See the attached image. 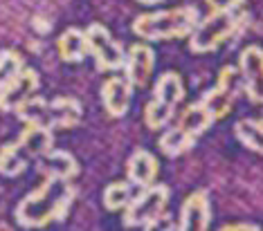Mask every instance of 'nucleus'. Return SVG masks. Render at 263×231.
Returning <instances> with one entry per match:
<instances>
[{"label": "nucleus", "instance_id": "f3484780", "mask_svg": "<svg viewBox=\"0 0 263 231\" xmlns=\"http://www.w3.org/2000/svg\"><path fill=\"white\" fill-rule=\"evenodd\" d=\"M39 169L45 171V175H57L63 177V180H70V177L77 175V162L70 153H50L47 151L45 155H41Z\"/></svg>", "mask_w": 263, "mask_h": 231}, {"label": "nucleus", "instance_id": "412c9836", "mask_svg": "<svg viewBox=\"0 0 263 231\" xmlns=\"http://www.w3.org/2000/svg\"><path fill=\"white\" fill-rule=\"evenodd\" d=\"M21 70H23V58L18 52L14 50L0 52V90L7 83H11L21 74Z\"/></svg>", "mask_w": 263, "mask_h": 231}, {"label": "nucleus", "instance_id": "f03ea898", "mask_svg": "<svg viewBox=\"0 0 263 231\" xmlns=\"http://www.w3.org/2000/svg\"><path fill=\"white\" fill-rule=\"evenodd\" d=\"M196 23H198V9L196 7H176L137 16L133 20V32L146 40L180 38L189 36Z\"/></svg>", "mask_w": 263, "mask_h": 231}, {"label": "nucleus", "instance_id": "f257e3e1", "mask_svg": "<svg viewBox=\"0 0 263 231\" xmlns=\"http://www.w3.org/2000/svg\"><path fill=\"white\" fill-rule=\"evenodd\" d=\"M74 200V188L68 184V180L57 175H45L43 186H39L32 195L16 209V220L23 227H43L52 220H61L68 213L70 204Z\"/></svg>", "mask_w": 263, "mask_h": 231}, {"label": "nucleus", "instance_id": "2eb2a0df", "mask_svg": "<svg viewBox=\"0 0 263 231\" xmlns=\"http://www.w3.org/2000/svg\"><path fill=\"white\" fill-rule=\"evenodd\" d=\"M59 54H61L63 61L68 63H79L83 61L90 52H88V38H86V32L77 27H70L65 29L59 38Z\"/></svg>", "mask_w": 263, "mask_h": 231}, {"label": "nucleus", "instance_id": "6e6552de", "mask_svg": "<svg viewBox=\"0 0 263 231\" xmlns=\"http://www.w3.org/2000/svg\"><path fill=\"white\" fill-rule=\"evenodd\" d=\"M88 52L95 56L99 70H119L124 68V50L108 34L104 25H90L86 32Z\"/></svg>", "mask_w": 263, "mask_h": 231}, {"label": "nucleus", "instance_id": "4be33fe9", "mask_svg": "<svg viewBox=\"0 0 263 231\" xmlns=\"http://www.w3.org/2000/svg\"><path fill=\"white\" fill-rule=\"evenodd\" d=\"M130 200V186L126 182H115L104 191V204L108 211H117L124 209Z\"/></svg>", "mask_w": 263, "mask_h": 231}, {"label": "nucleus", "instance_id": "6ab92c4d", "mask_svg": "<svg viewBox=\"0 0 263 231\" xmlns=\"http://www.w3.org/2000/svg\"><path fill=\"white\" fill-rule=\"evenodd\" d=\"M194 139H196L194 135H189L187 130H182L180 126H176V128H171L169 133L162 135V139H160V148H162L164 155L178 157L180 153L189 151V148L194 146Z\"/></svg>", "mask_w": 263, "mask_h": 231}, {"label": "nucleus", "instance_id": "dca6fc26", "mask_svg": "<svg viewBox=\"0 0 263 231\" xmlns=\"http://www.w3.org/2000/svg\"><path fill=\"white\" fill-rule=\"evenodd\" d=\"M155 175H158V159L146 151H137L128 162V180L137 186L153 184Z\"/></svg>", "mask_w": 263, "mask_h": 231}, {"label": "nucleus", "instance_id": "b1692460", "mask_svg": "<svg viewBox=\"0 0 263 231\" xmlns=\"http://www.w3.org/2000/svg\"><path fill=\"white\" fill-rule=\"evenodd\" d=\"M225 231H232V229H248V231H256L259 227L256 224H227V227H223Z\"/></svg>", "mask_w": 263, "mask_h": 231}, {"label": "nucleus", "instance_id": "4468645a", "mask_svg": "<svg viewBox=\"0 0 263 231\" xmlns=\"http://www.w3.org/2000/svg\"><path fill=\"white\" fill-rule=\"evenodd\" d=\"M130 92H133V88H130L126 79H122V76L108 79L104 83V88H101V99H104L106 110H108L112 117L126 115V110L130 106Z\"/></svg>", "mask_w": 263, "mask_h": 231}, {"label": "nucleus", "instance_id": "9d476101", "mask_svg": "<svg viewBox=\"0 0 263 231\" xmlns=\"http://www.w3.org/2000/svg\"><path fill=\"white\" fill-rule=\"evenodd\" d=\"M241 65V79H243V88L248 92L250 101L259 103L261 101V72H263V52L261 47L250 45L241 52L238 58Z\"/></svg>", "mask_w": 263, "mask_h": 231}, {"label": "nucleus", "instance_id": "0eeeda50", "mask_svg": "<svg viewBox=\"0 0 263 231\" xmlns=\"http://www.w3.org/2000/svg\"><path fill=\"white\" fill-rule=\"evenodd\" d=\"M166 204H169V188L164 184H148L135 200H128L124 224L126 227H151L164 216Z\"/></svg>", "mask_w": 263, "mask_h": 231}, {"label": "nucleus", "instance_id": "1a4fd4ad", "mask_svg": "<svg viewBox=\"0 0 263 231\" xmlns=\"http://www.w3.org/2000/svg\"><path fill=\"white\" fill-rule=\"evenodd\" d=\"M238 88H241V79H238V70L236 68H225L218 74V83L202 97V106L212 112L214 119L223 117L230 112L232 101H234Z\"/></svg>", "mask_w": 263, "mask_h": 231}, {"label": "nucleus", "instance_id": "aec40b11", "mask_svg": "<svg viewBox=\"0 0 263 231\" xmlns=\"http://www.w3.org/2000/svg\"><path fill=\"white\" fill-rule=\"evenodd\" d=\"M236 137L243 146H248L250 151L254 153H261L263 151V144H261V137H263V126L261 121L256 119H243L236 123Z\"/></svg>", "mask_w": 263, "mask_h": 231}, {"label": "nucleus", "instance_id": "9b49d317", "mask_svg": "<svg viewBox=\"0 0 263 231\" xmlns=\"http://www.w3.org/2000/svg\"><path fill=\"white\" fill-rule=\"evenodd\" d=\"M124 68H126V76H128L130 86L144 88L153 74V68H155L153 50L148 45L135 43L128 50V56H124Z\"/></svg>", "mask_w": 263, "mask_h": 231}, {"label": "nucleus", "instance_id": "f8f14e48", "mask_svg": "<svg viewBox=\"0 0 263 231\" xmlns=\"http://www.w3.org/2000/svg\"><path fill=\"white\" fill-rule=\"evenodd\" d=\"M36 88H39V74L34 70H21V74L0 90V108L16 110L23 101H27L36 92Z\"/></svg>", "mask_w": 263, "mask_h": 231}, {"label": "nucleus", "instance_id": "423d86ee", "mask_svg": "<svg viewBox=\"0 0 263 231\" xmlns=\"http://www.w3.org/2000/svg\"><path fill=\"white\" fill-rule=\"evenodd\" d=\"M182 97H184V86L180 76L176 72H166L160 76L158 86H155V97L146 106V112H144L146 126L151 130L166 126L173 117V112H176L178 103L182 101Z\"/></svg>", "mask_w": 263, "mask_h": 231}, {"label": "nucleus", "instance_id": "a211bd4d", "mask_svg": "<svg viewBox=\"0 0 263 231\" xmlns=\"http://www.w3.org/2000/svg\"><path fill=\"white\" fill-rule=\"evenodd\" d=\"M212 121H214L212 112L198 101V103L189 106V108L184 110V115H182V119H180L178 126H180L182 130H187L189 135H194V137H198L200 133H205V130L212 126Z\"/></svg>", "mask_w": 263, "mask_h": 231}, {"label": "nucleus", "instance_id": "ddd939ff", "mask_svg": "<svg viewBox=\"0 0 263 231\" xmlns=\"http://www.w3.org/2000/svg\"><path fill=\"white\" fill-rule=\"evenodd\" d=\"M212 213H209V198L202 191L189 195L180 211V229L184 231H202L209 227Z\"/></svg>", "mask_w": 263, "mask_h": 231}, {"label": "nucleus", "instance_id": "20e7f679", "mask_svg": "<svg viewBox=\"0 0 263 231\" xmlns=\"http://www.w3.org/2000/svg\"><path fill=\"white\" fill-rule=\"evenodd\" d=\"M52 146V130L41 126H29L21 135L18 141L5 146L0 151V173L7 177H16L27 169L34 157H41Z\"/></svg>", "mask_w": 263, "mask_h": 231}, {"label": "nucleus", "instance_id": "7ed1b4c3", "mask_svg": "<svg viewBox=\"0 0 263 231\" xmlns=\"http://www.w3.org/2000/svg\"><path fill=\"white\" fill-rule=\"evenodd\" d=\"M16 115L21 117V121H25L27 126H41V128H70L81 119V106L77 103V99L61 97V99H32L23 101L16 108Z\"/></svg>", "mask_w": 263, "mask_h": 231}, {"label": "nucleus", "instance_id": "39448f33", "mask_svg": "<svg viewBox=\"0 0 263 231\" xmlns=\"http://www.w3.org/2000/svg\"><path fill=\"white\" fill-rule=\"evenodd\" d=\"M241 25H243V14L238 9L214 11L209 18L196 23V27L191 29L189 50L196 52V54L214 52L223 40H227L232 34H236Z\"/></svg>", "mask_w": 263, "mask_h": 231}, {"label": "nucleus", "instance_id": "5701e85b", "mask_svg": "<svg viewBox=\"0 0 263 231\" xmlns=\"http://www.w3.org/2000/svg\"><path fill=\"white\" fill-rule=\"evenodd\" d=\"M207 5L214 11H230V9H238L243 5V0H207Z\"/></svg>", "mask_w": 263, "mask_h": 231}]
</instances>
